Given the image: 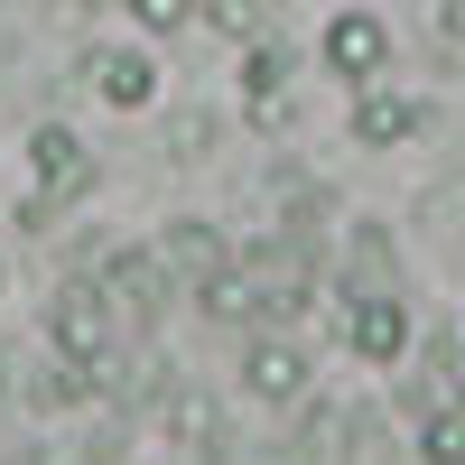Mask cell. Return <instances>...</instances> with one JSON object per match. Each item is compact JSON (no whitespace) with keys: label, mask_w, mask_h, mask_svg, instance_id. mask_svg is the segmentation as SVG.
<instances>
[{"label":"cell","mask_w":465,"mask_h":465,"mask_svg":"<svg viewBox=\"0 0 465 465\" xmlns=\"http://www.w3.org/2000/svg\"><path fill=\"white\" fill-rule=\"evenodd\" d=\"M84 84L112 112H149V103H159V56H149V47H94L84 56Z\"/></svg>","instance_id":"5"},{"label":"cell","mask_w":465,"mask_h":465,"mask_svg":"<svg viewBox=\"0 0 465 465\" xmlns=\"http://www.w3.org/2000/svg\"><path fill=\"white\" fill-rule=\"evenodd\" d=\"M131 19H140L149 37H168V28H186V19H196V0H131Z\"/></svg>","instance_id":"13"},{"label":"cell","mask_w":465,"mask_h":465,"mask_svg":"<svg viewBox=\"0 0 465 465\" xmlns=\"http://www.w3.org/2000/svg\"><path fill=\"white\" fill-rule=\"evenodd\" d=\"M159 270H168V280H186V289H196L205 270H223L214 223H196V214H186V223H168V232H159Z\"/></svg>","instance_id":"9"},{"label":"cell","mask_w":465,"mask_h":465,"mask_svg":"<svg viewBox=\"0 0 465 465\" xmlns=\"http://www.w3.org/2000/svg\"><path fill=\"white\" fill-rule=\"evenodd\" d=\"M429 131V103H410V94H391V84H354V140L363 149H401V140H419Z\"/></svg>","instance_id":"8"},{"label":"cell","mask_w":465,"mask_h":465,"mask_svg":"<svg viewBox=\"0 0 465 465\" xmlns=\"http://www.w3.org/2000/svg\"><path fill=\"white\" fill-rule=\"evenodd\" d=\"M344 344H354L363 363H401L410 354V307L391 298V289H372V298H344Z\"/></svg>","instance_id":"4"},{"label":"cell","mask_w":465,"mask_h":465,"mask_svg":"<svg viewBox=\"0 0 465 465\" xmlns=\"http://www.w3.org/2000/svg\"><path fill=\"white\" fill-rule=\"evenodd\" d=\"M47 344H56V363H65V372H84L94 391H103L122 326H112V307H103V289H94V280H65V289L47 298Z\"/></svg>","instance_id":"1"},{"label":"cell","mask_w":465,"mask_h":465,"mask_svg":"<svg viewBox=\"0 0 465 465\" xmlns=\"http://www.w3.org/2000/svg\"><path fill=\"white\" fill-rule=\"evenodd\" d=\"M28 177H37V196H47V205L94 196V149H84V131L37 122V131H28Z\"/></svg>","instance_id":"2"},{"label":"cell","mask_w":465,"mask_h":465,"mask_svg":"<svg viewBox=\"0 0 465 465\" xmlns=\"http://www.w3.org/2000/svg\"><path fill=\"white\" fill-rule=\"evenodd\" d=\"M419 456H429V465H465V401L419 419Z\"/></svg>","instance_id":"12"},{"label":"cell","mask_w":465,"mask_h":465,"mask_svg":"<svg viewBox=\"0 0 465 465\" xmlns=\"http://www.w3.org/2000/svg\"><path fill=\"white\" fill-rule=\"evenodd\" d=\"M186 298H196L214 326H252V317H261V280H252V270H232V261H223V270H205Z\"/></svg>","instance_id":"10"},{"label":"cell","mask_w":465,"mask_h":465,"mask_svg":"<svg viewBox=\"0 0 465 465\" xmlns=\"http://www.w3.org/2000/svg\"><path fill=\"white\" fill-rule=\"evenodd\" d=\"M280 94H289V47L261 28L252 47H242V103H252V112H280Z\"/></svg>","instance_id":"11"},{"label":"cell","mask_w":465,"mask_h":465,"mask_svg":"<svg viewBox=\"0 0 465 465\" xmlns=\"http://www.w3.org/2000/svg\"><path fill=\"white\" fill-rule=\"evenodd\" d=\"M326 74H344V84H381V65H391V28H381V10H335L326 37H317Z\"/></svg>","instance_id":"3"},{"label":"cell","mask_w":465,"mask_h":465,"mask_svg":"<svg viewBox=\"0 0 465 465\" xmlns=\"http://www.w3.org/2000/svg\"><path fill=\"white\" fill-rule=\"evenodd\" d=\"M242 391H252V401H270V410L307 401V354H298L289 335H252V354H242Z\"/></svg>","instance_id":"7"},{"label":"cell","mask_w":465,"mask_h":465,"mask_svg":"<svg viewBox=\"0 0 465 465\" xmlns=\"http://www.w3.org/2000/svg\"><path fill=\"white\" fill-rule=\"evenodd\" d=\"M196 10H205L214 28H232V37H242V47L261 37V10H252V0H196Z\"/></svg>","instance_id":"14"},{"label":"cell","mask_w":465,"mask_h":465,"mask_svg":"<svg viewBox=\"0 0 465 465\" xmlns=\"http://www.w3.org/2000/svg\"><path fill=\"white\" fill-rule=\"evenodd\" d=\"M103 307H112V326H140V317H159V298H168V270H159V252H112V270H103Z\"/></svg>","instance_id":"6"}]
</instances>
